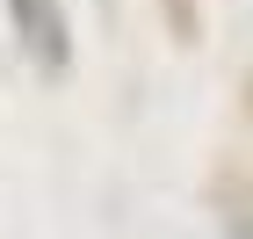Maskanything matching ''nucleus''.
I'll use <instances>...</instances> for the list:
<instances>
[{
  "label": "nucleus",
  "instance_id": "obj_1",
  "mask_svg": "<svg viewBox=\"0 0 253 239\" xmlns=\"http://www.w3.org/2000/svg\"><path fill=\"white\" fill-rule=\"evenodd\" d=\"M15 15H29V29H37V51H43V58H58V15H51V0H15Z\"/></svg>",
  "mask_w": 253,
  "mask_h": 239
}]
</instances>
